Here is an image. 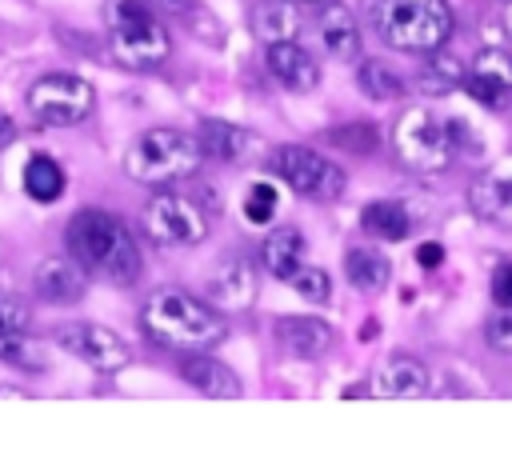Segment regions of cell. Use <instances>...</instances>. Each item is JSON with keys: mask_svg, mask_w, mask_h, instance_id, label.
<instances>
[{"mask_svg": "<svg viewBox=\"0 0 512 464\" xmlns=\"http://www.w3.org/2000/svg\"><path fill=\"white\" fill-rule=\"evenodd\" d=\"M140 328L160 348L184 352V356L212 352L224 340L220 312L208 300H200V296H192L184 288H156L140 308Z\"/></svg>", "mask_w": 512, "mask_h": 464, "instance_id": "obj_1", "label": "cell"}, {"mask_svg": "<svg viewBox=\"0 0 512 464\" xmlns=\"http://www.w3.org/2000/svg\"><path fill=\"white\" fill-rule=\"evenodd\" d=\"M68 252L88 276L108 284H132L140 276V248L120 216L104 208H84L68 220Z\"/></svg>", "mask_w": 512, "mask_h": 464, "instance_id": "obj_2", "label": "cell"}, {"mask_svg": "<svg viewBox=\"0 0 512 464\" xmlns=\"http://www.w3.org/2000/svg\"><path fill=\"white\" fill-rule=\"evenodd\" d=\"M372 32L400 52H436L452 32L444 0H368Z\"/></svg>", "mask_w": 512, "mask_h": 464, "instance_id": "obj_3", "label": "cell"}, {"mask_svg": "<svg viewBox=\"0 0 512 464\" xmlns=\"http://www.w3.org/2000/svg\"><path fill=\"white\" fill-rule=\"evenodd\" d=\"M104 20H108V48H112V60L120 68L144 72V68H160L172 56V36L148 4L108 0Z\"/></svg>", "mask_w": 512, "mask_h": 464, "instance_id": "obj_4", "label": "cell"}, {"mask_svg": "<svg viewBox=\"0 0 512 464\" xmlns=\"http://www.w3.org/2000/svg\"><path fill=\"white\" fill-rule=\"evenodd\" d=\"M204 164V144L180 128H152L136 136L124 152V172L136 184H176L196 176Z\"/></svg>", "mask_w": 512, "mask_h": 464, "instance_id": "obj_5", "label": "cell"}, {"mask_svg": "<svg viewBox=\"0 0 512 464\" xmlns=\"http://www.w3.org/2000/svg\"><path fill=\"white\" fill-rule=\"evenodd\" d=\"M392 148H396V160L412 172H444L452 164L456 140H452V128L432 108L416 104L396 120Z\"/></svg>", "mask_w": 512, "mask_h": 464, "instance_id": "obj_6", "label": "cell"}, {"mask_svg": "<svg viewBox=\"0 0 512 464\" xmlns=\"http://www.w3.org/2000/svg\"><path fill=\"white\" fill-rule=\"evenodd\" d=\"M28 112L40 120V124H52V128H68V124H80L88 120V112L96 108V92L88 80L80 76H68V72H48L40 76L32 88H28Z\"/></svg>", "mask_w": 512, "mask_h": 464, "instance_id": "obj_7", "label": "cell"}, {"mask_svg": "<svg viewBox=\"0 0 512 464\" xmlns=\"http://www.w3.org/2000/svg\"><path fill=\"white\" fill-rule=\"evenodd\" d=\"M144 236L164 244V248H184L200 244L208 236V216L192 196L180 192H156L144 204Z\"/></svg>", "mask_w": 512, "mask_h": 464, "instance_id": "obj_8", "label": "cell"}, {"mask_svg": "<svg viewBox=\"0 0 512 464\" xmlns=\"http://www.w3.org/2000/svg\"><path fill=\"white\" fill-rule=\"evenodd\" d=\"M272 168L284 176V184L300 196H320V200H332L340 188H344V172L336 164H328L316 148H304V144H284L276 148L272 156Z\"/></svg>", "mask_w": 512, "mask_h": 464, "instance_id": "obj_9", "label": "cell"}, {"mask_svg": "<svg viewBox=\"0 0 512 464\" xmlns=\"http://www.w3.org/2000/svg\"><path fill=\"white\" fill-rule=\"evenodd\" d=\"M56 344H60L68 356H76V360H84L88 368H96V372H120V368L132 360L128 344H124L116 332H108L104 324H88V320L60 324V328H56Z\"/></svg>", "mask_w": 512, "mask_h": 464, "instance_id": "obj_10", "label": "cell"}, {"mask_svg": "<svg viewBox=\"0 0 512 464\" xmlns=\"http://www.w3.org/2000/svg\"><path fill=\"white\" fill-rule=\"evenodd\" d=\"M32 288L44 304H76L88 288V272L76 256H48L32 272Z\"/></svg>", "mask_w": 512, "mask_h": 464, "instance_id": "obj_11", "label": "cell"}, {"mask_svg": "<svg viewBox=\"0 0 512 464\" xmlns=\"http://www.w3.org/2000/svg\"><path fill=\"white\" fill-rule=\"evenodd\" d=\"M268 72L288 88V92H308L316 88L320 80V68H316V56L296 44V40H276L268 44Z\"/></svg>", "mask_w": 512, "mask_h": 464, "instance_id": "obj_12", "label": "cell"}, {"mask_svg": "<svg viewBox=\"0 0 512 464\" xmlns=\"http://www.w3.org/2000/svg\"><path fill=\"white\" fill-rule=\"evenodd\" d=\"M204 292H208V304H216V308H248L252 304V292H256V276H252L248 260L228 256L208 276V288Z\"/></svg>", "mask_w": 512, "mask_h": 464, "instance_id": "obj_13", "label": "cell"}, {"mask_svg": "<svg viewBox=\"0 0 512 464\" xmlns=\"http://www.w3.org/2000/svg\"><path fill=\"white\" fill-rule=\"evenodd\" d=\"M276 336H280L284 352L296 360H316L332 348V328L320 316H284L276 324Z\"/></svg>", "mask_w": 512, "mask_h": 464, "instance_id": "obj_14", "label": "cell"}, {"mask_svg": "<svg viewBox=\"0 0 512 464\" xmlns=\"http://www.w3.org/2000/svg\"><path fill=\"white\" fill-rule=\"evenodd\" d=\"M184 380L196 388V392H204V396H224V400H236L240 392H244V384H240V376L228 368V364H220L216 356H208V352H192L188 360H184Z\"/></svg>", "mask_w": 512, "mask_h": 464, "instance_id": "obj_15", "label": "cell"}, {"mask_svg": "<svg viewBox=\"0 0 512 464\" xmlns=\"http://www.w3.org/2000/svg\"><path fill=\"white\" fill-rule=\"evenodd\" d=\"M316 32H320V44H324L328 56H336V60H356L360 56L364 36H360V28H356V20H352L348 8L328 4L320 12V20H316Z\"/></svg>", "mask_w": 512, "mask_h": 464, "instance_id": "obj_16", "label": "cell"}, {"mask_svg": "<svg viewBox=\"0 0 512 464\" xmlns=\"http://www.w3.org/2000/svg\"><path fill=\"white\" fill-rule=\"evenodd\" d=\"M472 208L484 220L512 224V172L508 168H492V172L476 176L472 180Z\"/></svg>", "mask_w": 512, "mask_h": 464, "instance_id": "obj_17", "label": "cell"}, {"mask_svg": "<svg viewBox=\"0 0 512 464\" xmlns=\"http://www.w3.org/2000/svg\"><path fill=\"white\" fill-rule=\"evenodd\" d=\"M260 256H264V268L276 280H292L304 268V236H300V228H272L264 248H260Z\"/></svg>", "mask_w": 512, "mask_h": 464, "instance_id": "obj_18", "label": "cell"}, {"mask_svg": "<svg viewBox=\"0 0 512 464\" xmlns=\"http://www.w3.org/2000/svg\"><path fill=\"white\" fill-rule=\"evenodd\" d=\"M372 388L380 396H424L428 392V368L412 356H392L388 364H380Z\"/></svg>", "mask_w": 512, "mask_h": 464, "instance_id": "obj_19", "label": "cell"}, {"mask_svg": "<svg viewBox=\"0 0 512 464\" xmlns=\"http://www.w3.org/2000/svg\"><path fill=\"white\" fill-rule=\"evenodd\" d=\"M360 224H364V232L376 236V240H404V236L412 232V216H408V208L396 204V200H372V204H364Z\"/></svg>", "mask_w": 512, "mask_h": 464, "instance_id": "obj_20", "label": "cell"}, {"mask_svg": "<svg viewBox=\"0 0 512 464\" xmlns=\"http://www.w3.org/2000/svg\"><path fill=\"white\" fill-rule=\"evenodd\" d=\"M344 272H348V284L356 292H380L388 284V276H392L388 256L376 252V248H352L344 256Z\"/></svg>", "mask_w": 512, "mask_h": 464, "instance_id": "obj_21", "label": "cell"}, {"mask_svg": "<svg viewBox=\"0 0 512 464\" xmlns=\"http://www.w3.org/2000/svg\"><path fill=\"white\" fill-rule=\"evenodd\" d=\"M252 32H256L264 44L292 40V36L300 32V12H296L292 4H284V0H276V4H260V8L252 12Z\"/></svg>", "mask_w": 512, "mask_h": 464, "instance_id": "obj_22", "label": "cell"}, {"mask_svg": "<svg viewBox=\"0 0 512 464\" xmlns=\"http://www.w3.org/2000/svg\"><path fill=\"white\" fill-rule=\"evenodd\" d=\"M24 192H28L32 200H40V204L60 200V192H64V172H60V164H56L52 156H32V160L24 164Z\"/></svg>", "mask_w": 512, "mask_h": 464, "instance_id": "obj_23", "label": "cell"}, {"mask_svg": "<svg viewBox=\"0 0 512 464\" xmlns=\"http://www.w3.org/2000/svg\"><path fill=\"white\" fill-rule=\"evenodd\" d=\"M356 84L368 92V100H380V104H388L404 92V76L396 68H388L384 60H364L356 72Z\"/></svg>", "mask_w": 512, "mask_h": 464, "instance_id": "obj_24", "label": "cell"}, {"mask_svg": "<svg viewBox=\"0 0 512 464\" xmlns=\"http://www.w3.org/2000/svg\"><path fill=\"white\" fill-rule=\"evenodd\" d=\"M200 144H204V156L212 160H232L240 156L244 148V132L236 124H224V120H204L200 124Z\"/></svg>", "mask_w": 512, "mask_h": 464, "instance_id": "obj_25", "label": "cell"}, {"mask_svg": "<svg viewBox=\"0 0 512 464\" xmlns=\"http://www.w3.org/2000/svg\"><path fill=\"white\" fill-rule=\"evenodd\" d=\"M0 360L20 368H44L40 348L28 340V332H0Z\"/></svg>", "mask_w": 512, "mask_h": 464, "instance_id": "obj_26", "label": "cell"}, {"mask_svg": "<svg viewBox=\"0 0 512 464\" xmlns=\"http://www.w3.org/2000/svg\"><path fill=\"white\" fill-rule=\"evenodd\" d=\"M464 88H468V96H472V100H480L484 108H504V104H508V96H512V88H508L504 80L484 76V72H468V76H464Z\"/></svg>", "mask_w": 512, "mask_h": 464, "instance_id": "obj_27", "label": "cell"}, {"mask_svg": "<svg viewBox=\"0 0 512 464\" xmlns=\"http://www.w3.org/2000/svg\"><path fill=\"white\" fill-rule=\"evenodd\" d=\"M32 312L24 304L20 292H12L8 284H0V332H28Z\"/></svg>", "mask_w": 512, "mask_h": 464, "instance_id": "obj_28", "label": "cell"}, {"mask_svg": "<svg viewBox=\"0 0 512 464\" xmlns=\"http://www.w3.org/2000/svg\"><path fill=\"white\" fill-rule=\"evenodd\" d=\"M292 288H296V296H304L312 304H328V292H332L328 272H320V268H300L292 276Z\"/></svg>", "mask_w": 512, "mask_h": 464, "instance_id": "obj_29", "label": "cell"}, {"mask_svg": "<svg viewBox=\"0 0 512 464\" xmlns=\"http://www.w3.org/2000/svg\"><path fill=\"white\" fill-rule=\"evenodd\" d=\"M276 212V188L272 184H252L248 188V200H244V216L252 224H268Z\"/></svg>", "mask_w": 512, "mask_h": 464, "instance_id": "obj_30", "label": "cell"}, {"mask_svg": "<svg viewBox=\"0 0 512 464\" xmlns=\"http://www.w3.org/2000/svg\"><path fill=\"white\" fill-rule=\"evenodd\" d=\"M328 136H332V144L352 148V152H372L376 148V128H368V124H344V128H332Z\"/></svg>", "mask_w": 512, "mask_h": 464, "instance_id": "obj_31", "label": "cell"}, {"mask_svg": "<svg viewBox=\"0 0 512 464\" xmlns=\"http://www.w3.org/2000/svg\"><path fill=\"white\" fill-rule=\"evenodd\" d=\"M472 72H484V76H496V80H504V84L512 88V56H504V52H496V48H488V52H480V56L472 60Z\"/></svg>", "mask_w": 512, "mask_h": 464, "instance_id": "obj_32", "label": "cell"}, {"mask_svg": "<svg viewBox=\"0 0 512 464\" xmlns=\"http://www.w3.org/2000/svg\"><path fill=\"white\" fill-rule=\"evenodd\" d=\"M488 344H492L496 352L512 356V312H508V316H496V320H488Z\"/></svg>", "mask_w": 512, "mask_h": 464, "instance_id": "obj_33", "label": "cell"}, {"mask_svg": "<svg viewBox=\"0 0 512 464\" xmlns=\"http://www.w3.org/2000/svg\"><path fill=\"white\" fill-rule=\"evenodd\" d=\"M492 300L504 304V308H512V264H500L492 272Z\"/></svg>", "mask_w": 512, "mask_h": 464, "instance_id": "obj_34", "label": "cell"}, {"mask_svg": "<svg viewBox=\"0 0 512 464\" xmlns=\"http://www.w3.org/2000/svg\"><path fill=\"white\" fill-rule=\"evenodd\" d=\"M416 264H420V268H440V264H444V248L432 244V240L420 244V248H416Z\"/></svg>", "mask_w": 512, "mask_h": 464, "instance_id": "obj_35", "label": "cell"}, {"mask_svg": "<svg viewBox=\"0 0 512 464\" xmlns=\"http://www.w3.org/2000/svg\"><path fill=\"white\" fill-rule=\"evenodd\" d=\"M152 4H160V8H168V12H188V8H192V0H152Z\"/></svg>", "mask_w": 512, "mask_h": 464, "instance_id": "obj_36", "label": "cell"}, {"mask_svg": "<svg viewBox=\"0 0 512 464\" xmlns=\"http://www.w3.org/2000/svg\"><path fill=\"white\" fill-rule=\"evenodd\" d=\"M376 332H380V328H376V320H364V328H360V340H376Z\"/></svg>", "mask_w": 512, "mask_h": 464, "instance_id": "obj_37", "label": "cell"}, {"mask_svg": "<svg viewBox=\"0 0 512 464\" xmlns=\"http://www.w3.org/2000/svg\"><path fill=\"white\" fill-rule=\"evenodd\" d=\"M8 136H12V120L0 112V144H8Z\"/></svg>", "mask_w": 512, "mask_h": 464, "instance_id": "obj_38", "label": "cell"}, {"mask_svg": "<svg viewBox=\"0 0 512 464\" xmlns=\"http://www.w3.org/2000/svg\"><path fill=\"white\" fill-rule=\"evenodd\" d=\"M504 20H508V32H512V0H508V12H504Z\"/></svg>", "mask_w": 512, "mask_h": 464, "instance_id": "obj_39", "label": "cell"}, {"mask_svg": "<svg viewBox=\"0 0 512 464\" xmlns=\"http://www.w3.org/2000/svg\"><path fill=\"white\" fill-rule=\"evenodd\" d=\"M312 4H328V0H312Z\"/></svg>", "mask_w": 512, "mask_h": 464, "instance_id": "obj_40", "label": "cell"}]
</instances>
